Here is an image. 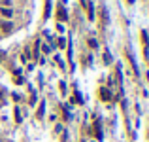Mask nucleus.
<instances>
[{
	"label": "nucleus",
	"mask_w": 149,
	"mask_h": 142,
	"mask_svg": "<svg viewBox=\"0 0 149 142\" xmlns=\"http://www.w3.org/2000/svg\"><path fill=\"white\" fill-rule=\"evenodd\" d=\"M100 97H102L104 101H108V99H109V93L106 91V89H102V91H100Z\"/></svg>",
	"instance_id": "obj_1"
},
{
	"label": "nucleus",
	"mask_w": 149,
	"mask_h": 142,
	"mask_svg": "<svg viewBox=\"0 0 149 142\" xmlns=\"http://www.w3.org/2000/svg\"><path fill=\"white\" fill-rule=\"evenodd\" d=\"M2 14H4L6 17H9V15H11V11H9V9H2Z\"/></svg>",
	"instance_id": "obj_2"
}]
</instances>
